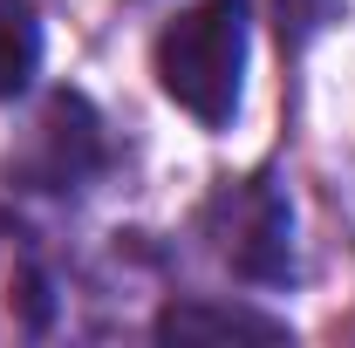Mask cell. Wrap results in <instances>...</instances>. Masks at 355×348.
<instances>
[{"instance_id": "5", "label": "cell", "mask_w": 355, "mask_h": 348, "mask_svg": "<svg viewBox=\"0 0 355 348\" xmlns=\"http://www.w3.org/2000/svg\"><path fill=\"white\" fill-rule=\"evenodd\" d=\"M157 335L164 342H198V335H253V342H287V321L280 314H260L246 301H171L157 314Z\"/></svg>"}, {"instance_id": "2", "label": "cell", "mask_w": 355, "mask_h": 348, "mask_svg": "<svg viewBox=\"0 0 355 348\" xmlns=\"http://www.w3.org/2000/svg\"><path fill=\"white\" fill-rule=\"evenodd\" d=\"M205 239L239 280L287 287L294 280V205L273 177H232L205 205Z\"/></svg>"}, {"instance_id": "4", "label": "cell", "mask_w": 355, "mask_h": 348, "mask_svg": "<svg viewBox=\"0 0 355 348\" xmlns=\"http://www.w3.org/2000/svg\"><path fill=\"white\" fill-rule=\"evenodd\" d=\"M55 314H62V287L48 253L21 225H0V342H35L55 328Z\"/></svg>"}, {"instance_id": "6", "label": "cell", "mask_w": 355, "mask_h": 348, "mask_svg": "<svg viewBox=\"0 0 355 348\" xmlns=\"http://www.w3.org/2000/svg\"><path fill=\"white\" fill-rule=\"evenodd\" d=\"M42 69V21L28 0H0V96H21Z\"/></svg>"}, {"instance_id": "3", "label": "cell", "mask_w": 355, "mask_h": 348, "mask_svg": "<svg viewBox=\"0 0 355 348\" xmlns=\"http://www.w3.org/2000/svg\"><path fill=\"white\" fill-rule=\"evenodd\" d=\"M21 171L48 191H76L83 177L103 171V123L83 96H69V89L48 96V110L35 116V137L21 150Z\"/></svg>"}, {"instance_id": "1", "label": "cell", "mask_w": 355, "mask_h": 348, "mask_svg": "<svg viewBox=\"0 0 355 348\" xmlns=\"http://www.w3.org/2000/svg\"><path fill=\"white\" fill-rule=\"evenodd\" d=\"M246 55H253L246 0H198L157 35V82L184 116L225 123L246 89Z\"/></svg>"}]
</instances>
